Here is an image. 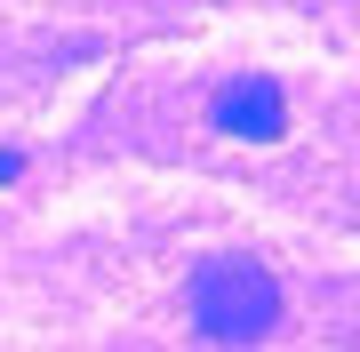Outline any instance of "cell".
Segmentation results:
<instances>
[{
    "label": "cell",
    "instance_id": "cell-3",
    "mask_svg": "<svg viewBox=\"0 0 360 352\" xmlns=\"http://www.w3.org/2000/svg\"><path fill=\"white\" fill-rule=\"evenodd\" d=\"M8 176H25V152H0V184Z\"/></svg>",
    "mask_w": 360,
    "mask_h": 352
},
{
    "label": "cell",
    "instance_id": "cell-2",
    "mask_svg": "<svg viewBox=\"0 0 360 352\" xmlns=\"http://www.w3.org/2000/svg\"><path fill=\"white\" fill-rule=\"evenodd\" d=\"M208 120L217 136H240V144H281L288 136V96L272 72H232L217 96H208Z\"/></svg>",
    "mask_w": 360,
    "mask_h": 352
},
{
    "label": "cell",
    "instance_id": "cell-1",
    "mask_svg": "<svg viewBox=\"0 0 360 352\" xmlns=\"http://www.w3.org/2000/svg\"><path fill=\"white\" fill-rule=\"evenodd\" d=\"M184 313L208 344H264L281 328V280L248 256H208L184 280Z\"/></svg>",
    "mask_w": 360,
    "mask_h": 352
}]
</instances>
